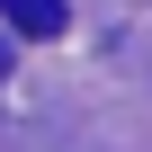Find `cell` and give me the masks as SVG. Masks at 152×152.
I'll use <instances>...</instances> for the list:
<instances>
[{"mask_svg": "<svg viewBox=\"0 0 152 152\" xmlns=\"http://www.w3.org/2000/svg\"><path fill=\"white\" fill-rule=\"evenodd\" d=\"M0 9H9V27H18V36H63V18H72L63 0H0Z\"/></svg>", "mask_w": 152, "mask_h": 152, "instance_id": "cell-1", "label": "cell"}]
</instances>
